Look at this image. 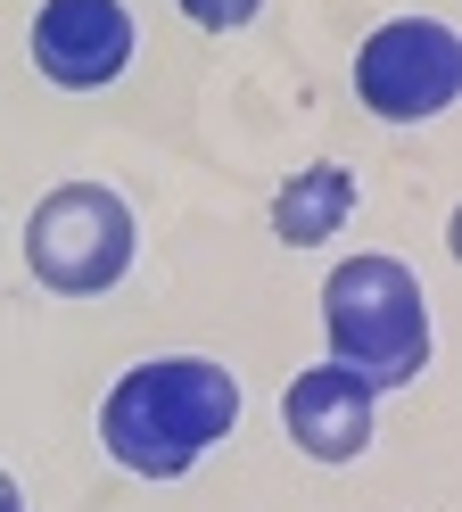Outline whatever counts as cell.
I'll return each mask as SVG.
<instances>
[{
  "instance_id": "1",
  "label": "cell",
  "mask_w": 462,
  "mask_h": 512,
  "mask_svg": "<svg viewBox=\"0 0 462 512\" xmlns=\"http://www.w3.org/2000/svg\"><path fill=\"white\" fill-rule=\"evenodd\" d=\"M240 422V380L207 356H157L132 364L108 405H99V438L108 455L141 479H182L215 438H231Z\"/></svg>"
},
{
  "instance_id": "2",
  "label": "cell",
  "mask_w": 462,
  "mask_h": 512,
  "mask_svg": "<svg viewBox=\"0 0 462 512\" xmlns=\"http://www.w3.org/2000/svg\"><path fill=\"white\" fill-rule=\"evenodd\" d=\"M322 331H330V364H347L372 389H405L429 364V306H421L413 265H396V256H347V265H330Z\"/></svg>"
},
{
  "instance_id": "3",
  "label": "cell",
  "mask_w": 462,
  "mask_h": 512,
  "mask_svg": "<svg viewBox=\"0 0 462 512\" xmlns=\"http://www.w3.org/2000/svg\"><path fill=\"white\" fill-rule=\"evenodd\" d=\"M132 248H141V223H132V207L108 182H58L50 199L25 215V265L58 298L116 290L132 273Z\"/></svg>"
},
{
  "instance_id": "4",
  "label": "cell",
  "mask_w": 462,
  "mask_h": 512,
  "mask_svg": "<svg viewBox=\"0 0 462 512\" xmlns=\"http://www.w3.org/2000/svg\"><path fill=\"white\" fill-rule=\"evenodd\" d=\"M454 91H462V42L438 17H396L355 50V100L388 124L446 116Z\"/></svg>"
},
{
  "instance_id": "5",
  "label": "cell",
  "mask_w": 462,
  "mask_h": 512,
  "mask_svg": "<svg viewBox=\"0 0 462 512\" xmlns=\"http://www.w3.org/2000/svg\"><path fill=\"white\" fill-rule=\"evenodd\" d=\"M33 67L66 91H99L132 67V9L124 0H42L33 17Z\"/></svg>"
},
{
  "instance_id": "6",
  "label": "cell",
  "mask_w": 462,
  "mask_h": 512,
  "mask_svg": "<svg viewBox=\"0 0 462 512\" xmlns=\"http://www.w3.org/2000/svg\"><path fill=\"white\" fill-rule=\"evenodd\" d=\"M372 380H355L347 364H314V372H297L289 380V405H281V422L289 438L306 446L314 463H347L372 446Z\"/></svg>"
},
{
  "instance_id": "7",
  "label": "cell",
  "mask_w": 462,
  "mask_h": 512,
  "mask_svg": "<svg viewBox=\"0 0 462 512\" xmlns=\"http://www.w3.org/2000/svg\"><path fill=\"white\" fill-rule=\"evenodd\" d=\"M347 215H355V174L347 166H306L273 190V232L289 248H322Z\"/></svg>"
},
{
  "instance_id": "8",
  "label": "cell",
  "mask_w": 462,
  "mask_h": 512,
  "mask_svg": "<svg viewBox=\"0 0 462 512\" xmlns=\"http://www.w3.org/2000/svg\"><path fill=\"white\" fill-rule=\"evenodd\" d=\"M256 9H264V0H182V17L207 25V34H231V25H248Z\"/></svg>"
},
{
  "instance_id": "9",
  "label": "cell",
  "mask_w": 462,
  "mask_h": 512,
  "mask_svg": "<svg viewBox=\"0 0 462 512\" xmlns=\"http://www.w3.org/2000/svg\"><path fill=\"white\" fill-rule=\"evenodd\" d=\"M0 512H25V504H17V479H9V471H0Z\"/></svg>"
}]
</instances>
